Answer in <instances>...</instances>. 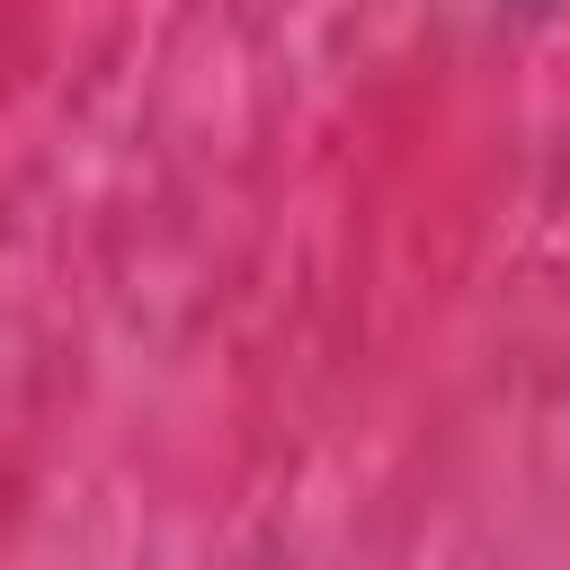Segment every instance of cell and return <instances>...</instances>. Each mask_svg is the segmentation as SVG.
Instances as JSON below:
<instances>
[{"mask_svg": "<svg viewBox=\"0 0 570 570\" xmlns=\"http://www.w3.org/2000/svg\"><path fill=\"white\" fill-rule=\"evenodd\" d=\"M508 9H543V0H508Z\"/></svg>", "mask_w": 570, "mask_h": 570, "instance_id": "cell-1", "label": "cell"}]
</instances>
